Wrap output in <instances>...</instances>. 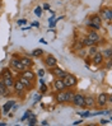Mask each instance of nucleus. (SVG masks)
I'll return each instance as SVG.
<instances>
[{"label": "nucleus", "instance_id": "nucleus-1", "mask_svg": "<svg viewBox=\"0 0 112 126\" xmlns=\"http://www.w3.org/2000/svg\"><path fill=\"white\" fill-rule=\"evenodd\" d=\"M63 81L65 84V88H71L77 84V78L71 75V74H66V75L63 78Z\"/></svg>", "mask_w": 112, "mask_h": 126}, {"label": "nucleus", "instance_id": "nucleus-2", "mask_svg": "<svg viewBox=\"0 0 112 126\" xmlns=\"http://www.w3.org/2000/svg\"><path fill=\"white\" fill-rule=\"evenodd\" d=\"M73 105L77 106V107H84V95L80 94V93H75L73 95Z\"/></svg>", "mask_w": 112, "mask_h": 126}, {"label": "nucleus", "instance_id": "nucleus-3", "mask_svg": "<svg viewBox=\"0 0 112 126\" xmlns=\"http://www.w3.org/2000/svg\"><path fill=\"white\" fill-rule=\"evenodd\" d=\"M89 26L94 29H101V26H102V18L99 16H94L92 17L91 22H89Z\"/></svg>", "mask_w": 112, "mask_h": 126}, {"label": "nucleus", "instance_id": "nucleus-4", "mask_svg": "<svg viewBox=\"0 0 112 126\" xmlns=\"http://www.w3.org/2000/svg\"><path fill=\"white\" fill-rule=\"evenodd\" d=\"M10 65H12V68H14L18 71H23L26 69V66L22 64L20 60H18V59H13V60H10Z\"/></svg>", "mask_w": 112, "mask_h": 126}, {"label": "nucleus", "instance_id": "nucleus-5", "mask_svg": "<svg viewBox=\"0 0 112 126\" xmlns=\"http://www.w3.org/2000/svg\"><path fill=\"white\" fill-rule=\"evenodd\" d=\"M92 63H93V65H96V66H99L102 63H103V56H102V54L101 52H96L93 56H92Z\"/></svg>", "mask_w": 112, "mask_h": 126}, {"label": "nucleus", "instance_id": "nucleus-6", "mask_svg": "<svg viewBox=\"0 0 112 126\" xmlns=\"http://www.w3.org/2000/svg\"><path fill=\"white\" fill-rule=\"evenodd\" d=\"M51 73L54 74V75H56L57 78H61V79L66 75V74H68L65 70H63L60 68H56V66H55V68H51Z\"/></svg>", "mask_w": 112, "mask_h": 126}, {"label": "nucleus", "instance_id": "nucleus-7", "mask_svg": "<svg viewBox=\"0 0 112 126\" xmlns=\"http://www.w3.org/2000/svg\"><path fill=\"white\" fill-rule=\"evenodd\" d=\"M45 64H46L48 68H55V66L57 65V60L52 55H48L46 57V60H45Z\"/></svg>", "mask_w": 112, "mask_h": 126}, {"label": "nucleus", "instance_id": "nucleus-8", "mask_svg": "<svg viewBox=\"0 0 112 126\" xmlns=\"http://www.w3.org/2000/svg\"><path fill=\"white\" fill-rule=\"evenodd\" d=\"M101 16H102L103 19H106V20L110 22V20L112 19V12H111V9H108V8H104V9L101 10Z\"/></svg>", "mask_w": 112, "mask_h": 126}, {"label": "nucleus", "instance_id": "nucleus-9", "mask_svg": "<svg viewBox=\"0 0 112 126\" xmlns=\"http://www.w3.org/2000/svg\"><path fill=\"white\" fill-rule=\"evenodd\" d=\"M88 38H89V40H92L94 43H98V42L101 41V37H99V34L97 33L96 31L89 32V33H88Z\"/></svg>", "mask_w": 112, "mask_h": 126}, {"label": "nucleus", "instance_id": "nucleus-10", "mask_svg": "<svg viewBox=\"0 0 112 126\" xmlns=\"http://www.w3.org/2000/svg\"><path fill=\"white\" fill-rule=\"evenodd\" d=\"M56 101L59 103H65L66 102V92L64 91H59L57 95H56Z\"/></svg>", "mask_w": 112, "mask_h": 126}, {"label": "nucleus", "instance_id": "nucleus-11", "mask_svg": "<svg viewBox=\"0 0 112 126\" xmlns=\"http://www.w3.org/2000/svg\"><path fill=\"white\" fill-rule=\"evenodd\" d=\"M55 88H56V91H65V84L61 78H57L55 80Z\"/></svg>", "mask_w": 112, "mask_h": 126}, {"label": "nucleus", "instance_id": "nucleus-12", "mask_svg": "<svg viewBox=\"0 0 112 126\" xmlns=\"http://www.w3.org/2000/svg\"><path fill=\"white\" fill-rule=\"evenodd\" d=\"M106 103H107V94H106V93L99 94V95H98V106H99V107H103Z\"/></svg>", "mask_w": 112, "mask_h": 126}, {"label": "nucleus", "instance_id": "nucleus-13", "mask_svg": "<svg viewBox=\"0 0 112 126\" xmlns=\"http://www.w3.org/2000/svg\"><path fill=\"white\" fill-rule=\"evenodd\" d=\"M0 94H1V97H8L9 95V91H8V88L4 85L3 80H0Z\"/></svg>", "mask_w": 112, "mask_h": 126}, {"label": "nucleus", "instance_id": "nucleus-14", "mask_svg": "<svg viewBox=\"0 0 112 126\" xmlns=\"http://www.w3.org/2000/svg\"><path fill=\"white\" fill-rule=\"evenodd\" d=\"M14 89H16L17 92H23L24 89H26V88H24V85H23V83H22V81L18 79V80H16V81H14Z\"/></svg>", "mask_w": 112, "mask_h": 126}, {"label": "nucleus", "instance_id": "nucleus-15", "mask_svg": "<svg viewBox=\"0 0 112 126\" xmlns=\"http://www.w3.org/2000/svg\"><path fill=\"white\" fill-rule=\"evenodd\" d=\"M19 80L22 81V83H23L24 88H27V89H31V88L33 87V84H32V80H29V79H27V78L20 77V78H19Z\"/></svg>", "mask_w": 112, "mask_h": 126}, {"label": "nucleus", "instance_id": "nucleus-16", "mask_svg": "<svg viewBox=\"0 0 112 126\" xmlns=\"http://www.w3.org/2000/svg\"><path fill=\"white\" fill-rule=\"evenodd\" d=\"M22 77L23 78H27V79H29V80H33L34 79V73L33 71H31V70H23L22 71Z\"/></svg>", "mask_w": 112, "mask_h": 126}, {"label": "nucleus", "instance_id": "nucleus-17", "mask_svg": "<svg viewBox=\"0 0 112 126\" xmlns=\"http://www.w3.org/2000/svg\"><path fill=\"white\" fill-rule=\"evenodd\" d=\"M13 106H14V101H8V102H6L5 105L3 106V113L6 115V113L10 111V108H12Z\"/></svg>", "mask_w": 112, "mask_h": 126}, {"label": "nucleus", "instance_id": "nucleus-18", "mask_svg": "<svg viewBox=\"0 0 112 126\" xmlns=\"http://www.w3.org/2000/svg\"><path fill=\"white\" fill-rule=\"evenodd\" d=\"M3 83L8 89H10V88H13V85H14V80H13V78H4Z\"/></svg>", "mask_w": 112, "mask_h": 126}, {"label": "nucleus", "instance_id": "nucleus-19", "mask_svg": "<svg viewBox=\"0 0 112 126\" xmlns=\"http://www.w3.org/2000/svg\"><path fill=\"white\" fill-rule=\"evenodd\" d=\"M94 103H96V101H94L93 97H84V106H87V107H93Z\"/></svg>", "mask_w": 112, "mask_h": 126}, {"label": "nucleus", "instance_id": "nucleus-20", "mask_svg": "<svg viewBox=\"0 0 112 126\" xmlns=\"http://www.w3.org/2000/svg\"><path fill=\"white\" fill-rule=\"evenodd\" d=\"M20 63L23 64L26 68H31V66L33 65V61L31 60V59H28V57H23V59H20Z\"/></svg>", "mask_w": 112, "mask_h": 126}, {"label": "nucleus", "instance_id": "nucleus-21", "mask_svg": "<svg viewBox=\"0 0 112 126\" xmlns=\"http://www.w3.org/2000/svg\"><path fill=\"white\" fill-rule=\"evenodd\" d=\"M1 79H4V78H13V74H12V70H9V69H4L3 71H1Z\"/></svg>", "mask_w": 112, "mask_h": 126}, {"label": "nucleus", "instance_id": "nucleus-22", "mask_svg": "<svg viewBox=\"0 0 112 126\" xmlns=\"http://www.w3.org/2000/svg\"><path fill=\"white\" fill-rule=\"evenodd\" d=\"M111 55H112V50H111V48H106V50H103L102 56H103V57H106L107 60H111Z\"/></svg>", "mask_w": 112, "mask_h": 126}, {"label": "nucleus", "instance_id": "nucleus-23", "mask_svg": "<svg viewBox=\"0 0 112 126\" xmlns=\"http://www.w3.org/2000/svg\"><path fill=\"white\" fill-rule=\"evenodd\" d=\"M81 43H83L84 46H92V45H96V43H94L92 40H89L88 37H85V38L81 40Z\"/></svg>", "mask_w": 112, "mask_h": 126}, {"label": "nucleus", "instance_id": "nucleus-24", "mask_svg": "<svg viewBox=\"0 0 112 126\" xmlns=\"http://www.w3.org/2000/svg\"><path fill=\"white\" fill-rule=\"evenodd\" d=\"M97 50H98V48H97V46L96 45H92V46H89V51H88V54H89V56H93L96 52H98V51H97Z\"/></svg>", "mask_w": 112, "mask_h": 126}, {"label": "nucleus", "instance_id": "nucleus-25", "mask_svg": "<svg viewBox=\"0 0 112 126\" xmlns=\"http://www.w3.org/2000/svg\"><path fill=\"white\" fill-rule=\"evenodd\" d=\"M42 54H43V50H41V48H36L34 51H32L33 57H40V56H42Z\"/></svg>", "mask_w": 112, "mask_h": 126}, {"label": "nucleus", "instance_id": "nucleus-26", "mask_svg": "<svg viewBox=\"0 0 112 126\" xmlns=\"http://www.w3.org/2000/svg\"><path fill=\"white\" fill-rule=\"evenodd\" d=\"M73 95H74V93H73L71 91H68V92H66V102H71Z\"/></svg>", "mask_w": 112, "mask_h": 126}, {"label": "nucleus", "instance_id": "nucleus-27", "mask_svg": "<svg viewBox=\"0 0 112 126\" xmlns=\"http://www.w3.org/2000/svg\"><path fill=\"white\" fill-rule=\"evenodd\" d=\"M29 116H31V111H27V112L24 113V116L22 117V121H24V120H27V118H28Z\"/></svg>", "mask_w": 112, "mask_h": 126}, {"label": "nucleus", "instance_id": "nucleus-28", "mask_svg": "<svg viewBox=\"0 0 112 126\" xmlns=\"http://www.w3.org/2000/svg\"><path fill=\"white\" fill-rule=\"evenodd\" d=\"M41 92L42 93H46L47 92V87H46V84H45V83L41 84Z\"/></svg>", "mask_w": 112, "mask_h": 126}, {"label": "nucleus", "instance_id": "nucleus-29", "mask_svg": "<svg viewBox=\"0 0 112 126\" xmlns=\"http://www.w3.org/2000/svg\"><path fill=\"white\" fill-rule=\"evenodd\" d=\"M29 125H36V118L34 117H31L29 118V122H28Z\"/></svg>", "mask_w": 112, "mask_h": 126}, {"label": "nucleus", "instance_id": "nucleus-30", "mask_svg": "<svg viewBox=\"0 0 112 126\" xmlns=\"http://www.w3.org/2000/svg\"><path fill=\"white\" fill-rule=\"evenodd\" d=\"M37 74H38V75H40V77L42 78V77L45 75V70H42V69H40V70H38V73H37Z\"/></svg>", "mask_w": 112, "mask_h": 126}, {"label": "nucleus", "instance_id": "nucleus-31", "mask_svg": "<svg viewBox=\"0 0 112 126\" xmlns=\"http://www.w3.org/2000/svg\"><path fill=\"white\" fill-rule=\"evenodd\" d=\"M34 13H36V16H41V8H36Z\"/></svg>", "mask_w": 112, "mask_h": 126}, {"label": "nucleus", "instance_id": "nucleus-32", "mask_svg": "<svg viewBox=\"0 0 112 126\" xmlns=\"http://www.w3.org/2000/svg\"><path fill=\"white\" fill-rule=\"evenodd\" d=\"M81 116H83V117H89V116H91V112H88V111H87V112L81 113Z\"/></svg>", "mask_w": 112, "mask_h": 126}, {"label": "nucleus", "instance_id": "nucleus-33", "mask_svg": "<svg viewBox=\"0 0 112 126\" xmlns=\"http://www.w3.org/2000/svg\"><path fill=\"white\" fill-rule=\"evenodd\" d=\"M108 121H111V120H102L99 124H101V125H106V124H108Z\"/></svg>", "mask_w": 112, "mask_h": 126}, {"label": "nucleus", "instance_id": "nucleus-34", "mask_svg": "<svg viewBox=\"0 0 112 126\" xmlns=\"http://www.w3.org/2000/svg\"><path fill=\"white\" fill-rule=\"evenodd\" d=\"M26 23V19H22V20H18V24H24Z\"/></svg>", "mask_w": 112, "mask_h": 126}, {"label": "nucleus", "instance_id": "nucleus-35", "mask_svg": "<svg viewBox=\"0 0 112 126\" xmlns=\"http://www.w3.org/2000/svg\"><path fill=\"white\" fill-rule=\"evenodd\" d=\"M81 122H83V120H78V121L74 122V125H79V124H81Z\"/></svg>", "mask_w": 112, "mask_h": 126}, {"label": "nucleus", "instance_id": "nucleus-36", "mask_svg": "<svg viewBox=\"0 0 112 126\" xmlns=\"http://www.w3.org/2000/svg\"><path fill=\"white\" fill-rule=\"evenodd\" d=\"M43 8L46 9V10H48V8H50V5H48V4H45V5H43Z\"/></svg>", "mask_w": 112, "mask_h": 126}, {"label": "nucleus", "instance_id": "nucleus-37", "mask_svg": "<svg viewBox=\"0 0 112 126\" xmlns=\"http://www.w3.org/2000/svg\"><path fill=\"white\" fill-rule=\"evenodd\" d=\"M0 97H1V94H0Z\"/></svg>", "mask_w": 112, "mask_h": 126}, {"label": "nucleus", "instance_id": "nucleus-38", "mask_svg": "<svg viewBox=\"0 0 112 126\" xmlns=\"http://www.w3.org/2000/svg\"><path fill=\"white\" fill-rule=\"evenodd\" d=\"M0 5H1V3H0Z\"/></svg>", "mask_w": 112, "mask_h": 126}]
</instances>
